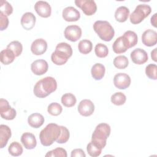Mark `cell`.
Instances as JSON below:
<instances>
[{
	"label": "cell",
	"instance_id": "obj_1",
	"mask_svg": "<svg viewBox=\"0 0 157 157\" xmlns=\"http://www.w3.org/2000/svg\"><path fill=\"white\" fill-rule=\"evenodd\" d=\"M57 88V82L52 77H45L39 80L34 85L33 92L39 98H44L54 92Z\"/></svg>",
	"mask_w": 157,
	"mask_h": 157
},
{
	"label": "cell",
	"instance_id": "obj_2",
	"mask_svg": "<svg viewBox=\"0 0 157 157\" xmlns=\"http://www.w3.org/2000/svg\"><path fill=\"white\" fill-rule=\"evenodd\" d=\"M61 133L60 126L56 123L48 124L40 132L39 139L42 145H51L57 140Z\"/></svg>",
	"mask_w": 157,
	"mask_h": 157
},
{
	"label": "cell",
	"instance_id": "obj_3",
	"mask_svg": "<svg viewBox=\"0 0 157 157\" xmlns=\"http://www.w3.org/2000/svg\"><path fill=\"white\" fill-rule=\"evenodd\" d=\"M71 46L66 42L59 43L55 48V51L52 53L51 59L52 62L58 66H61L66 63L68 59L72 55Z\"/></svg>",
	"mask_w": 157,
	"mask_h": 157
},
{
	"label": "cell",
	"instance_id": "obj_4",
	"mask_svg": "<svg viewBox=\"0 0 157 157\" xmlns=\"http://www.w3.org/2000/svg\"><path fill=\"white\" fill-rule=\"evenodd\" d=\"M110 134V127L107 123H100L96 126L91 136V141L103 149L106 145L107 139Z\"/></svg>",
	"mask_w": 157,
	"mask_h": 157
},
{
	"label": "cell",
	"instance_id": "obj_5",
	"mask_svg": "<svg viewBox=\"0 0 157 157\" xmlns=\"http://www.w3.org/2000/svg\"><path fill=\"white\" fill-rule=\"evenodd\" d=\"M93 29L102 40L110 41L115 35V31L110 23L107 21L98 20L93 25Z\"/></svg>",
	"mask_w": 157,
	"mask_h": 157
},
{
	"label": "cell",
	"instance_id": "obj_6",
	"mask_svg": "<svg viewBox=\"0 0 157 157\" xmlns=\"http://www.w3.org/2000/svg\"><path fill=\"white\" fill-rule=\"evenodd\" d=\"M151 8L149 5L142 4H139L135 10L130 15V21L134 25L141 23L151 13Z\"/></svg>",
	"mask_w": 157,
	"mask_h": 157
},
{
	"label": "cell",
	"instance_id": "obj_7",
	"mask_svg": "<svg viewBox=\"0 0 157 157\" xmlns=\"http://www.w3.org/2000/svg\"><path fill=\"white\" fill-rule=\"evenodd\" d=\"M75 4L87 16L93 15L97 10L96 4L93 0H75Z\"/></svg>",
	"mask_w": 157,
	"mask_h": 157
},
{
	"label": "cell",
	"instance_id": "obj_8",
	"mask_svg": "<svg viewBox=\"0 0 157 157\" xmlns=\"http://www.w3.org/2000/svg\"><path fill=\"white\" fill-rule=\"evenodd\" d=\"M132 48L128 39L124 35L118 37L112 45V48L115 53H124L128 49Z\"/></svg>",
	"mask_w": 157,
	"mask_h": 157
},
{
	"label": "cell",
	"instance_id": "obj_9",
	"mask_svg": "<svg viewBox=\"0 0 157 157\" xmlns=\"http://www.w3.org/2000/svg\"><path fill=\"white\" fill-rule=\"evenodd\" d=\"M82 29L77 25L67 26L64 32V35L66 39L71 41L76 42L82 36Z\"/></svg>",
	"mask_w": 157,
	"mask_h": 157
},
{
	"label": "cell",
	"instance_id": "obj_10",
	"mask_svg": "<svg viewBox=\"0 0 157 157\" xmlns=\"http://www.w3.org/2000/svg\"><path fill=\"white\" fill-rule=\"evenodd\" d=\"M113 83L117 88L124 90L129 86L131 84V78L127 74L118 73L114 76Z\"/></svg>",
	"mask_w": 157,
	"mask_h": 157
},
{
	"label": "cell",
	"instance_id": "obj_11",
	"mask_svg": "<svg viewBox=\"0 0 157 157\" xmlns=\"http://www.w3.org/2000/svg\"><path fill=\"white\" fill-rule=\"evenodd\" d=\"M78 113L83 117L91 115L94 111V105L90 99L82 100L78 105Z\"/></svg>",
	"mask_w": 157,
	"mask_h": 157
},
{
	"label": "cell",
	"instance_id": "obj_12",
	"mask_svg": "<svg viewBox=\"0 0 157 157\" xmlns=\"http://www.w3.org/2000/svg\"><path fill=\"white\" fill-rule=\"evenodd\" d=\"M36 13L41 17L48 18L51 15L52 8L50 5L46 1H39L34 5Z\"/></svg>",
	"mask_w": 157,
	"mask_h": 157
},
{
	"label": "cell",
	"instance_id": "obj_13",
	"mask_svg": "<svg viewBox=\"0 0 157 157\" xmlns=\"http://www.w3.org/2000/svg\"><path fill=\"white\" fill-rule=\"evenodd\" d=\"M131 58L132 62L136 64L145 63L148 59L147 53L144 49L138 48L134 49L131 53Z\"/></svg>",
	"mask_w": 157,
	"mask_h": 157
},
{
	"label": "cell",
	"instance_id": "obj_14",
	"mask_svg": "<svg viewBox=\"0 0 157 157\" xmlns=\"http://www.w3.org/2000/svg\"><path fill=\"white\" fill-rule=\"evenodd\" d=\"M48 69V64L44 59H37L31 65L32 72L36 75H42L45 74Z\"/></svg>",
	"mask_w": 157,
	"mask_h": 157
},
{
	"label": "cell",
	"instance_id": "obj_15",
	"mask_svg": "<svg viewBox=\"0 0 157 157\" xmlns=\"http://www.w3.org/2000/svg\"><path fill=\"white\" fill-rule=\"evenodd\" d=\"M142 43L147 47H152L157 43V33L151 29L145 31L142 35Z\"/></svg>",
	"mask_w": 157,
	"mask_h": 157
},
{
	"label": "cell",
	"instance_id": "obj_16",
	"mask_svg": "<svg viewBox=\"0 0 157 157\" xmlns=\"http://www.w3.org/2000/svg\"><path fill=\"white\" fill-rule=\"evenodd\" d=\"M62 16L63 19L66 21H76L80 18V13L74 7L69 6L63 9Z\"/></svg>",
	"mask_w": 157,
	"mask_h": 157
},
{
	"label": "cell",
	"instance_id": "obj_17",
	"mask_svg": "<svg viewBox=\"0 0 157 157\" xmlns=\"http://www.w3.org/2000/svg\"><path fill=\"white\" fill-rule=\"evenodd\" d=\"M47 49V43L43 39H37L34 40L31 46V52L36 55L44 54Z\"/></svg>",
	"mask_w": 157,
	"mask_h": 157
},
{
	"label": "cell",
	"instance_id": "obj_18",
	"mask_svg": "<svg viewBox=\"0 0 157 157\" xmlns=\"http://www.w3.org/2000/svg\"><path fill=\"white\" fill-rule=\"evenodd\" d=\"M21 142L25 148L32 150L36 147L37 140L35 136L31 132H25L21 135Z\"/></svg>",
	"mask_w": 157,
	"mask_h": 157
},
{
	"label": "cell",
	"instance_id": "obj_19",
	"mask_svg": "<svg viewBox=\"0 0 157 157\" xmlns=\"http://www.w3.org/2000/svg\"><path fill=\"white\" fill-rule=\"evenodd\" d=\"M36 18L31 12L25 13L21 18V25L26 30H31L35 25Z\"/></svg>",
	"mask_w": 157,
	"mask_h": 157
},
{
	"label": "cell",
	"instance_id": "obj_20",
	"mask_svg": "<svg viewBox=\"0 0 157 157\" xmlns=\"http://www.w3.org/2000/svg\"><path fill=\"white\" fill-rule=\"evenodd\" d=\"M12 135L10 128L5 124L0 125V148H3L7 144Z\"/></svg>",
	"mask_w": 157,
	"mask_h": 157
},
{
	"label": "cell",
	"instance_id": "obj_21",
	"mask_svg": "<svg viewBox=\"0 0 157 157\" xmlns=\"http://www.w3.org/2000/svg\"><path fill=\"white\" fill-rule=\"evenodd\" d=\"M28 123L32 128H39L44 124V117L39 113H34L28 117Z\"/></svg>",
	"mask_w": 157,
	"mask_h": 157
},
{
	"label": "cell",
	"instance_id": "obj_22",
	"mask_svg": "<svg viewBox=\"0 0 157 157\" xmlns=\"http://www.w3.org/2000/svg\"><path fill=\"white\" fill-rule=\"evenodd\" d=\"M105 72V66L101 63L94 64L91 70L93 78L96 80H99L103 78Z\"/></svg>",
	"mask_w": 157,
	"mask_h": 157
},
{
	"label": "cell",
	"instance_id": "obj_23",
	"mask_svg": "<svg viewBox=\"0 0 157 157\" xmlns=\"http://www.w3.org/2000/svg\"><path fill=\"white\" fill-rule=\"evenodd\" d=\"M15 57L13 52L8 48L2 50L0 53L1 62L4 65H8L12 63L14 61Z\"/></svg>",
	"mask_w": 157,
	"mask_h": 157
},
{
	"label": "cell",
	"instance_id": "obj_24",
	"mask_svg": "<svg viewBox=\"0 0 157 157\" xmlns=\"http://www.w3.org/2000/svg\"><path fill=\"white\" fill-rule=\"evenodd\" d=\"M129 15V10L125 6L119 7L115 12V18L118 22H124L128 20Z\"/></svg>",
	"mask_w": 157,
	"mask_h": 157
},
{
	"label": "cell",
	"instance_id": "obj_25",
	"mask_svg": "<svg viewBox=\"0 0 157 157\" xmlns=\"http://www.w3.org/2000/svg\"><path fill=\"white\" fill-rule=\"evenodd\" d=\"M78 48L81 53L86 55L91 52L93 49V44L89 40L83 39L79 42L78 44Z\"/></svg>",
	"mask_w": 157,
	"mask_h": 157
},
{
	"label": "cell",
	"instance_id": "obj_26",
	"mask_svg": "<svg viewBox=\"0 0 157 157\" xmlns=\"http://www.w3.org/2000/svg\"><path fill=\"white\" fill-rule=\"evenodd\" d=\"M61 101L63 105L66 107H73L77 102L75 96L71 93L64 94L61 97Z\"/></svg>",
	"mask_w": 157,
	"mask_h": 157
},
{
	"label": "cell",
	"instance_id": "obj_27",
	"mask_svg": "<svg viewBox=\"0 0 157 157\" xmlns=\"http://www.w3.org/2000/svg\"><path fill=\"white\" fill-rule=\"evenodd\" d=\"M129 61L126 56L124 55H119L116 56L113 59V65L119 69H124L128 67Z\"/></svg>",
	"mask_w": 157,
	"mask_h": 157
},
{
	"label": "cell",
	"instance_id": "obj_28",
	"mask_svg": "<svg viewBox=\"0 0 157 157\" xmlns=\"http://www.w3.org/2000/svg\"><path fill=\"white\" fill-rule=\"evenodd\" d=\"M23 150L21 145L18 142H12L8 148V151L9 154L13 156H18L21 155L23 153Z\"/></svg>",
	"mask_w": 157,
	"mask_h": 157
},
{
	"label": "cell",
	"instance_id": "obj_29",
	"mask_svg": "<svg viewBox=\"0 0 157 157\" xmlns=\"http://www.w3.org/2000/svg\"><path fill=\"white\" fill-rule=\"evenodd\" d=\"M102 150L101 148L92 141H91L86 147V150L88 155L92 157H97L99 156L102 152Z\"/></svg>",
	"mask_w": 157,
	"mask_h": 157
},
{
	"label": "cell",
	"instance_id": "obj_30",
	"mask_svg": "<svg viewBox=\"0 0 157 157\" xmlns=\"http://www.w3.org/2000/svg\"><path fill=\"white\" fill-rule=\"evenodd\" d=\"M7 48L11 50L13 53L15 54V56H19L23 51V45L21 42L17 40H14L10 42L8 45L7 46Z\"/></svg>",
	"mask_w": 157,
	"mask_h": 157
},
{
	"label": "cell",
	"instance_id": "obj_31",
	"mask_svg": "<svg viewBox=\"0 0 157 157\" xmlns=\"http://www.w3.org/2000/svg\"><path fill=\"white\" fill-rule=\"evenodd\" d=\"M111 102L116 105H123L126 101V97L121 92H117L112 95L111 96Z\"/></svg>",
	"mask_w": 157,
	"mask_h": 157
},
{
	"label": "cell",
	"instance_id": "obj_32",
	"mask_svg": "<svg viewBox=\"0 0 157 157\" xmlns=\"http://www.w3.org/2000/svg\"><path fill=\"white\" fill-rule=\"evenodd\" d=\"M94 52L98 57L105 58L108 55L109 50L105 45L102 43H98L95 46Z\"/></svg>",
	"mask_w": 157,
	"mask_h": 157
},
{
	"label": "cell",
	"instance_id": "obj_33",
	"mask_svg": "<svg viewBox=\"0 0 157 157\" xmlns=\"http://www.w3.org/2000/svg\"><path fill=\"white\" fill-rule=\"evenodd\" d=\"M47 111L49 114L53 116H58L63 111L62 106L57 102H52L48 105Z\"/></svg>",
	"mask_w": 157,
	"mask_h": 157
},
{
	"label": "cell",
	"instance_id": "obj_34",
	"mask_svg": "<svg viewBox=\"0 0 157 157\" xmlns=\"http://www.w3.org/2000/svg\"><path fill=\"white\" fill-rule=\"evenodd\" d=\"M60 128L61 133L56 141L58 144H64L68 141L70 136V133L69 130L65 126H60Z\"/></svg>",
	"mask_w": 157,
	"mask_h": 157
},
{
	"label": "cell",
	"instance_id": "obj_35",
	"mask_svg": "<svg viewBox=\"0 0 157 157\" xmlns=\"http://www.w3.org/2000/svg\"><path fill=\"white\" fill-rule=\"evenodd\" d=\"M1 13L6 16H9L13 12V7L11 4L7 1L1 0L0 2Z\"/></svg>",
	"mask_w": 157,
	"mask_h": 157
},
{
	"label": "cell",
	"instance_id": "obj_36",
	"mask_svg": "<svg viewBox=\"0 0 157 157\" xmlns=\"http://www.w3.org/2000/svg\"><path fill=\"white\" fill-rule=\"evenodd\" d=\"M157 66L155 64H150L145 67L146 75L151 80H156Z\"/></svg>",
	"mask_w": 157,
	"mask_h": 157
},
{
	"label": "cell",
	"instance_id": "obj_37",
	"mask_svg": "<svg viewBox=\"0 0 157 157\" xmlns=\"http://www.w3.org/2000/svg\"><path fill=\"white\" fill-rule=\"evenodd\" d=\"M67 152L66 150L63 148L58 147L56 148L51 151H49L47 152V153L45 155L46 157H53V156H62V157H67Z\"/></svg>",
	"mask_w": 157,
	"mask_h": 157
},
{
	"label": "cell",
	"instance_id": "obj_38",
	"mask_svg": "<svg viewBox=\"0 0 157 157\" xmlns=\"http://www.w3.org/2000/svg\"><path fill=\"white\" fill-rule=\"evenodd\" d=\"M123 35L125 36L126 37V38L128 39L129 42H130L131 47H134L137 44L138 37H137V35L136 34V33L135 32L129 30V31H126L123 34Z\"/></svg>",
	"mask_w": 157,
	"mask_h": 157
},
{
	"label": "cell",
	"instance_id": "obj_39",
	"mask_svg": "<svg viewBox=\"0 0 157 157\" xmlns=\"http://www.w3.org/2000/svg\"><path fill=\"white\" fill-rule=\"evenodd\" d=\"M0 114H1V117L2 118L7 120H12L15 118L17 112H16V110L13 108L10 107L7 110H6L4 112L0 113Z\"/></svg>",
	"mask_w": 157,
	"mask_h": 157
},
{
	"label": "cell",
	"instance_id": "obj_40",
	"mask_svg": "<svg viewBox=\"0 0 157 157\" xmlns=\"http://www.w3.org/2000/svg\"><path fill=\"white\" fill-rule=\"evenodd\" d=\"M9 25V19L7 16L0 12V29L1 31L6 29Z\"/></svg>",
	"mask_w": 157,
	"mask_h": 157
},
{
	"label": "cell",
	"instance_id": "obj_41",
	"mask_svg": "<svg viewBox=\"0 0 157 157\" xmlns=\"http://www.w3.org/2000/svg\"><path fill=\"white\" fill-rule=\"evenodd\" d=\"M11 106L9 105V102L7 100L2 98L0 99V113L7 110Z\"/></svg>",
	"mask_w": 157,
	"mask_h": 157
},
{
	"label": "cell",
	"instance_id": "obj_42",
	"mask_svg": "<svg viewBox=\"0 0 157 157\" xmlns=\"http://www.w3.org/2000/svg\"><path fill=\"white\" fill-rule=\"evenodd\" d=\"M71 157H75V156H78V157H85L86 155L84 153L83 150L81 148H76L73 150L71 151Z\"/></svg>",
	"mask_w": 157,
	"mask_h": 157
},
{
	"label": "cell",
	"instance_id": "obj_43",
	"mask_svg": "<svg viewBox=\"0 0 157 157\" xmlns=\"http://www.w3.org/2000/svg\"><path fill=\"white\" fill-rule=\"evenodd\" d=\"M156 13H155L151 18V23L154 27H156Z\"/></svg>",
	"mask_w": 157,
	"mask_h": 157
},
{
	"label": "cell",
	"instance_id": "obj_44",
	"mask_svg": "<svg viewBox=\"0 0 157 157\" xmlns=\"http://www.w3.org/2000/svg\"><path fill=\"white\" fill-rule=\"evenodd\" d=\"M156 48H154L153 50L151 51V58L154 61H156Z\"/></svg>",
	"mask_w": 157,
	"mask_h": 157
}]
</instances>
